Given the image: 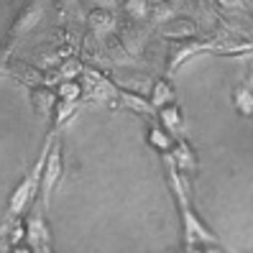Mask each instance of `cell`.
Segmentation results:
<instances>
[{
	"instance_id": "cell-1",
	"label": "cell",
	"mask_w": 253,
	"mask_h": 253,
	"mask_svg": "<svg viewBox=\"0 0 253 253\" xmlns=\"http://www.w3.org/2000/svg\"><path fill=\"white\" fill-rule=\"evenodd\" d=\"M41 13H43V3H41V0H31V3H26V5H23V10L18 13L16 23H13L10 34H13V36H23V34L28 31V28H34V26L39 23Z\"/></svg>"
},
{
	"instance_id": "cell-2",
	"label": "cell",
	"mask_w": 253,
	"mask_h": 253,
	"mask_svg": "<svg viewBox=\"0 0 253 253\" xmlns=\"http://www.w3.org/2000/svg\"><path fill=\"white\" fill-rule=\"evenodd\" d=\"M62 171V161H59V148H54V154L49 156V164H46V171H43V184H41V195H43V202H49V195L56 184V176Z\"/></svg>"
},
{
	"instance_id": "cell-3",
	"label": "cell",
	"mask_w": 253,
	"mask_h": 253,
	"mask_svg": "<svg viewBox=\"0 0 253 253\" xmlns=\"http://www.w3.org/2000/svg\"><path fill=\"white\" fill-rule=\"evenodd\" d=\"M161 34H164V36H182V39H189L192 34H197V23L189 21V18H171L169 23L161 26Z\"/></svg>"
},
{
	"instance_id": "cell-4",
	"label": "cell",
	"mask_w": 253,
	"mask_h": 253,
	"mask_svg": "<svg viewBox=\"0 0 253 253\" xmlns=\"http://www.w3.org/2000/svg\"><path fill=\"white\" fill-rule=\"evenodd\" d=\"M36 179H39V176H28V179L18 187L16 195H13V202H10V217L16 215V212H21V210H23V205L28 202V195L34 192V182H36Z\"/></svg>"
},
{
	"instance_id": "cell-5",
	"label": "cell",
	"mask_w": 253,
	"mask_h": 253,
	"mask_svg": "<svg viewBox=\"0 0 253 253\" xmlns=\"http://www.w3.org/2000/svg\"><path fill=\"white\" fill-rule=\"evenodd\" d=\"M87 21H90V28H92V31H102V34H105V31H110V28H113V23H115L113 13L102 10V8L92 10V13H90V18H87Z\"/></svg>"
},
{
	"instance_id": "cell-6",
	"label": "cell",
	"mask_w": 253,
	"mask_h": 253,
	"mask_svg": "<svg viewBox=\"0 0 253 253\" xmlns=\"http://www.w3.org/2000/svg\"><path fill=\"white\" fill-rule=\"evenodd\" d=\"M171 10H174V3H169V0H146V13H148L154 21L169 18Z\"/></svg>"
},
{
	"instance_id": "cell-7",
	"label": "cell",
	"mask_w": 253,
	"mask_h": 253,
	"mask_svg": "<svg viewBox=\"0 0 253 253\" xmlns=\"http://www.w3.org/2000/svg\"><path fill=\"white\" fill-rule=\"evenodd\" d=\"M161 121H164V126H167L169 133H179L182 130V115H179L176 108H164L161 110Z\"/></svg>"
},
{
	"instance_id": "cell-8",
	"label": "cell",
	"mask_w": 253,
	"mask_h": 253,
	"mask_svg": "<svg viewBox=\"0 0 253 253\" xmlns=\"http://www.w3.org/2000/svg\"><path fill=\"white\" fill-rule=\"evenodd\" d=\"M123 10L133 18L146 16V0H123Z\"/></svg>"
},
{
	"instance_id": "cell-9",
	"label": "cell",
	"mask_w": 253,
	"mask_h": 253,
	"mask_svg": "<svg viewBox=\"0 0 253 253\" xmlns=\"http://www.w3.org/2000/svg\"><path fill=\"white\" fill-rule=\"evenodd\" d=\"M174 156H176V164H179V167H182V171L189 167H195V159H192V154H189V148L182 143V146H176V151H174Z\"/></svg>"
},
{
	"instance_id": "cell-10",
	"label": "cell",
	"mask_w": 253,
	"mask_h": 253,
	"mask_svg": "<svg viewBox=\"0 0 253 253\" xmlns=\"http://www.w3.org/2000/svg\"><path fill=\"white\" fill-rule=\"evenodd\" d=\"M169 100H171V87L167 82H159L154 90V105H167Z\"/></svg>"
},
{
	"instance_id": "cell-11",
	"label": "cell",
	"mask_w": 253,
	"mask_h": 253,
	"mask_svg": "<svg viewBox=\"0 0 253 253\" xmlns=\"http://www.w3.org/2000/svg\"><path fill=\"white\" fill-rule=\"evenodd\" d=\"M215 3H217V8L228 10V13H243V10H248L246 0H215Z\"/></svg>"
},
{
	"instance_id": "cell-12",
	"label": "cell",
	"mask_w": 253,
	"mask_h": 253,
	"mask_svg": "<svg viewBox=\"0 0 253 253\" xmlns=\"http://www.w3.org/2000/svg\"><path fill=\"white\" fill-rule=\"evenodd\" d=\"M238 108H241L246 115H251L253 102H251V92H248V90H238Z\"/></svg>"
},
{
	"instance_id": "cell-13",
	"label": "cell",
	"mask_w": 253,
	"mask_h": 253,
	"mask_svg": "<svg viewBox=\"0 0 253 253\" xmlns=\"http://www.w3.org/2000/svg\"><path fill=\"white\" fill-rule=\"evenodd\" d=\"M59 92H62V97H64V100L69 102V100H74V97L80 95V87H77V84H64V87H62V90H59Z\"/></svg>"
},
{
	"instance_id": "cell-14",
	"label": "cell",
	"mask_w": 253,
	"mask_h": 253,
	"mask_svg": "<svg viewBox=\"0 0 253 253\" xmlns=\"http://www.w3.org/2000/svg\"><path fill=\"white\" fill-rule=\"evenodd\" d=\"M16 253H31V251H28V248H18Z\"/></svg>"
},
{
	"instance_id": "cell-15",
	"label": "cell",
	"mask_w": 253,
	"mask_h": 253,
	"mask_svg": "<svg viewBox=\"0 0 253 253\" xmlns=\"http://www.w3.org/2000/svg\"><path fill=\"white\" fill-rule=\"evenodd\" d=\"M192 253H202V251H200V248H192Z\"/></svg>"
},
{
	"instance_id": "cell-16",
	"label": "cell",
	"mask_w": 253,
	"mask_h": 253,
	"mask_svg": "<svg viewBox=\"0 0 253 253\" xmlns=\"http://www.w3.org/2000/svg\"><path fill=\"white\" fill-rule=\"evenodd\" d=\"M169 3H179V0H169Z\"/></svg>"
}]
</instances>
